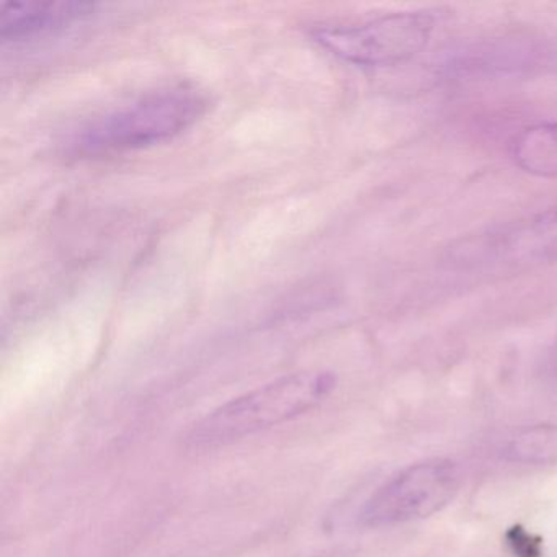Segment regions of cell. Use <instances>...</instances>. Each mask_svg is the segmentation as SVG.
<instances>
[{
    "label": "cell",
    "mask_w": 557,
    "mask_h": 557,
    "mask_svg": "<svg viewBox=\"0 0 557 557\" xmlns=\"http://www.w3.org/2000/svg\"><path fill=\"white\" fill-rule=\"evenodd\" d=\"M334 384L331 374L315 371L278 377L208 413L191 426L185 446L191 451H208L298 419L321 404Z\"/></svg>",
    "instance_id": "obj_2"
},
{
    "label": "cell",
    "mask_w": 557,
    "mask_h": 557,
    "mask_svg": "<svg viewBox=\"0 0 557 557\" xmlns=\"http://www.w3.org/2000/svg\"><path fill=\"white\" fill-rule=\"evenodd\" d=\"M461 484V469L451 459L417 462L376 488L358 521L364 528H391L432 517L455 500Z\"/></svg>",
    "instance_id": "obj_3"
},
{
    "label": "cell",
    "mask_w": 557,
    "mask_h": 557,
    "mask_svg": "<svg viewBox=\"0 0 557 557\" xmlns=\"http://www.w3.org/2000/svg\"><path fill=\"white\" fill-rule=\"evenodd\" d=\"M433 28L435 18L426 12H404L364 24L318 28L312 37L347 63L394 66L425 50Z\"/></svg>",
    "instance_id": "obj_5"
},
{
    "label": "cell",
    "mask_w": 557,
    "mask_h": 557,
    "mask_svg": "<svg viewBox=\"0 0 557 557\" xmlns=\"http://www.w3.org/2000/svg\"><path fill=\"white\" fill-rule=\"evenodd\" d=\"M445 262L468 272L557 262V208L462 237L446 249Z\"/></svg>",
    "instance_id": "obj_4"
},
{
    "label": "cell",
    "mask_w": 557,
    "mask_h": 557,
    "mask_svg": "<svg viewBox=\"0 0 557 557\" xmlns=\"http://www.w3.org/2000/svg\"><path fill=\"white\" fill-rule=\"evenodd\" d=\"M207 110V94L197 86L164 87L87 123L74 135L71 152L99 158L159 145L190 128Z\"/></svg>",
    "instance_id": "obj_1"
},
{
    "label": "cell",
    "mask_w": 557,
    "mask_h": 557,
    "mask_svg": "<svg viewBox=\"0 0 557 557\" xmlns=\"http://www.w3.org/2000/svg\"><path fill=\"white\" fill-rule=\"evenodd\" d=\"M513 158L520 168L541 177H557V125H536L518 136Z\"/></svg>",
    "instance_id": "obj_7"
},
{
    "label": "cell",
    "mask_w": 557,
    "mask_h": 557,
    "mask_svg": "<svg viewBox=\"0 0 557 557\" xmlns=\"http://www.w3.org/2000/svg\"><path fill=\"white\" fill-rule=\"evenodd\" d=\"M94 2H8L0 12V37L25 40L50 34L96 12Z\"/></svg>",
    "instance_id": "obj_6"
},
{
    "label": "cell",
    "mask_w": 557,
    "mask_h": 557,
    "mask_svg": "<svg viewBox=\"0 0 557 557\" xmlns=\"http://www.w3.org/2000/svg\"><path fill=\"white\" fill-rule=\"evenodd\" d=\"M505 458L520 465H554L557 462V426L540 423L521 429L508 440Z\"/></svg>",
    "instance_id": "obj_8"
}]
</instances>
